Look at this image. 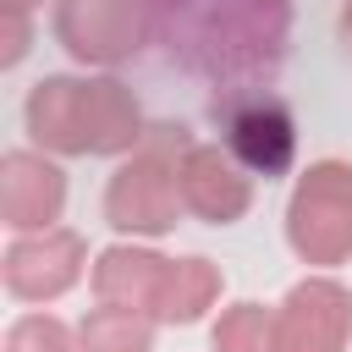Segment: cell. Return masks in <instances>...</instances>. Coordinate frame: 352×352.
I'll return each instance as SVG.
<instances>
[{
  "label": "cell",
  "mask_w": 352,
  "mask_h": 352,
  "mask_svg": "<svg viewBox=\"0 0 352 352\" xmlns=\"http://www.w3.org/2000/svg\"><path fill=\"white\" fill-rule=\"evenodd\" d=\"M82 270H88V242L72 226L16 231V242L0 258V280L16 302H55L82 280Z\"/></svg>",
  "instance_id": "cell-5"
},
{
  "label": "cell",
  "mask_w": 352,
  "mask_h": 352,
  "mask_svg": "<svg viewBox=\"0 0 352 352\" xmlns=\"http://www.w3.org/2000/svg\"><path fill=\"white\" fill-rule=\"evenodd\" d=\"M214 352H275V314L264 302H231L214 330H209Z\"/></svg>",
  "instance_id": "cell-14"
},
{
  "label": "cell",
  "mask_w": 352,
  "mask_h": 352,
  "mask_svg": "<svg viewBox=\"0 0 352 352\" xmlns=\"http://www.w3.org/2000/svg\"><path fill=\"white\" fill-rule=\"evenodd\" d=\"M187 148V126H148V138L116 165L110 187H104V220L121 236H165L182 220V182H176V160Z\"/></svg>",
  "instance_id": "cell-2"
},
{
  "label": "cell",
  "mask_w": 352,
  "mask_h": 352,
  "mask_svg": "<svg viewBox=\"0 0 352 352\" xmlns=\"http://www.w3.org/2000/svg\"><path fill=\"white\" fill-rule=\"evenodd\" d=\"M154 33V0H60L55 38L82 66H121Z\"/></svg>",
  "instance_id": "cell-4"
},
{
  "label": "cell",
  "mask_w": 352,
  "mask_h": 352,
  "mask_svg": "<svg viewBox=\"0 0 352 352\" xmlns=\"http://www.w3.org/2000/svg\"><path fill=\"white\" fill-rule=\"evenodd\" d=\"M182 204L204 226H236L253 209V170L220 143H187L176 160Z\"/></svg>",
  "instance_id": "cell-7"
},
{
  "label": "cell",
  "mask_w": 352,
  "mask_h": 352,
  "mask_svg": "<svg viewBox=\"0 0 352 352\" xmlns=\"http://www.w3.org/2000/svg\"><path fill=\"white\" fill-rule=\"evenodd\" d=\"M336 38H341V50H346V60H352V6L341 11V22H336Z\"/></svg>",
  "instance_id": "cell-17"
},
{
  "label": "cell",
  "mask_w": 352,
  "mask_h": 352,
  "mask_svg": "<svg viewBox=\"0 0 352 352\" xmlns=\"http://www.w3.org/2000/svg\"><path fill=\"white\" fill-rule=\"evenodd\" d=\"M22 121L44 154H88V77H38L22 99Z\"/></svg>",
  "instance_id": "cell-10"
},
{
  "label": "cell",
  "mask_w": 352,
  "mask_h": 352,
  "mask_svg": "<svg viewBox=\"0 0 352 352\" xmlns=\"http://www.w3.org/2000/svg\"><path fill=\"white\" fill-rule=\"evenodd\" d=\"M66 214V170L38 148H11L0 160V220L11 231H50Z\"/></svg>",
  "instance_id": "cell-8"
},
{
  "label": "cell",
  "mask_w": 352,
  "mask_h": 352,
  "mask_svg": "<svg viewBox=\"0 0 352 352\" xmlns=\"http://www.w3.org/2000/svg\"><path fill=\"white\" fill-rule=\"evenodd\" d=\"M165 275H170V258H165V253L138 248V242H116V248H104V253L94 258V297L160 319Z\"/></svg>",
  "instance_id": "cell-11"
},
{
  "label": "cell",
  "mask_w": 352,
  "mask_h": 352,
  "mask_svg": "<svg viewBox=\"0 0 352 352\" xmlns=\"http://www.w3.org/2000/svg\"><path fill=\"white\" fill-rule=\"evenodd\" d=\"M28 38H33L28 16L22 11H0V66H16L28 55Z\"/></svg>",
  "instance_id": "cell-16"
},
{
  "label": "cell",
  "mask_w": 352,
  "mask_h": 352,
  "mask_svg": "<svg viewBox=\"0 0 352 352\" xmlns=\"http://www.w3.org/2000/svg\"><path fill=\"white\" fill-rule=\"evenodd\" d=\"M220 302V264H209L204 253L170 258L165 292H160V319L165 324H192Z\"/></svg>",
  "instance_id": "cell-12"
},
{
  "label": "cell",
  "mask_w": 352,
  "mask_h": 352,
  "mask_svg": "<svg viewBox=\"0 0 352 352\" xmlns=\"http://www.w3.org/2000/svg\"><path fill=\"white\" fill-rule=\"evenodd\" d=\"M6 352H82V341L55 314H22L6 330Z\"/></svg>",
  "instance_id": "cell-15"
},
{
  "label": "cell",
  "mask_w": 352,
  "mask_h": 352,
  "mask_svg": "<svg viewBox=\"0 0 352 352\" xmlns=\"http://www.w3.org/2000/svg\"><path fill=\"white\" fill-rule=\"evenodd\" d=\"M33 6L38 0H0V11H22V16H33Z\"/></svg>",
  "instance_id": "cell-18"
},
{
  "label": "cell",
  "mask_w": 352,
  "mask_h": 352,
  "mask_svg": "<svg viewBox=\"0 0 352 352\" xmlns=\"http://www.w3.org/2000/svg\"><path fill=\"white\" fill-rule=\"evenodd\" d=\"M286 242L302 264H346L352 258V165L314 160L286 204Z\"/></svg>",
  "instance_id": "cell-3"
},
{
  "label": "cell",
  "mask_w": 352,
  "mask_h": 352,
  "mask_svg": "<svg viewBox=\"0 0 352 352\" xmlns=\"http://www.w3.org/2000/svg\"><path fill=\"white\" fill-rule=\"evenodd\" d=\"M352 341V292L336 275L297 280L275 308V352H346Z\"/></svg>",
  "instance_id": "cell-6"
},
{
  "label": "cell",
  "mask_w": 352,
  "mask_h": 352,
  "mask_svg": "<svg viewBox=\"0 0 352 352\" xmlns=\"http://www.w3.org/2000/svg\"><path fill=\"white\" fill-rule=\"evenodd\" d=\"M77 341H82V352H154V314L99 302L77 324Z\"/></svg>",
  "instance_id": "cell-13"
},
{
  "label": "cell",
  "mask_w": 352,
  "mask_h": 352,
  "mask_svg": "<svg viewBox=\"0 0 352 352\" xmlns=\"http://www.w3.org/2000/svg\"><path fill=\"white\" fill-rule=\"evenodd\" d=\"M226 148L253 170V176H280L297 154V121L275 94H253L242 104H231L226 116Z\"/></svg>",
  "instance_id": "cell-9"
},
{
  "label": "cell",
  "mask_w": 352,
  "mask_h": 352,
  "mask_svg": "<svg viewBox=\"0 0 352 352\" xmlns=\"http://www.w3.org/2000/svg\"><path fill=\"white\" fill-rule=\"evenodd\" d=\"M154 33L170 60L209 88L214 116H226L270 94L292 38V0H154Z\"/></svg>",
  "instance_id": "cell-1"
}]
</instances>
